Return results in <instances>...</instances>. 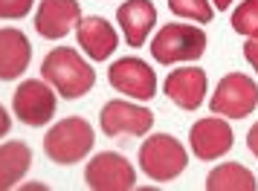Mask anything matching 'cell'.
Here are the masks:
<instances>
[{
	"instance_id": "cell-5",
	"label": "cell",
	"mask_w": 258,
	"mask_h": 191,
	"mask_svg": "<svg viewBox=\"0 0 258 191\" xmlns=\"http://www.w3.org/2000/svg\"><path fill=\"white\" fill-rule=\"evenodd\" d=\"M209 108L226 119H246L258 108V84L244 72H229L218 81Z\"/></svg>"
},
{
	"instance_id": "cell-11",
	"label": "cell",
	"mask_w": 258,
	"mask_h": 191,
	"mask_svg": "<svg viewBox=\"0 0 258 191\" xmlns=\"http://www.w3.org/2000/svg\"><path fill=\"white\" fill-rule=\"evenodd\" d=\"M232 128H229V122L223 119H200L191 125V131H188V145H191V154L198 156V159H221L232 151Z\"/></svg>"
},
{
	"instance_id": "cell-13",
	"label": "cell",
	"mask_w": 258,
	"mask_h": 191,
	"mask_svg": "<svg viewBox=\"0 0 258 191\" xmlns=\"http://www.w3.org/2000/svg\"><path fill=\"white\" fill-rule=\"evenodd\" d=\"M76 38H79V47L87 58L93 61H107L119 47V35L116 29L110 26V21L105 18H82V24L76 26Z\"/></svg>"
},
{
	"instance_id": "cell-15",
	"label": "cell",
	"mask_w": 258,
	"mask_h": 191,
	"mask_svg": "<svg viewBox=\"0 0 258 191\" xmlns=\"http://www.w3.org/2000/svg\"><path fill=\"white\" fill-rule=\"evenodd\" d=\"M116 21L122 26V35L128 47H142L157 24V9L151 0H125L116 12Z\"/></svg>"
},
{
	"instance_id": "cell-21",
	"label": "cell",
	"mask_w": 258,
	"mask_h": 191,
	"mask_svg": "<svg viewBox=\"0 0 258 191\" xmlns=\"http://www.w3.org/2000/svg\"><path fill=\"white\" fill-rule=\"evenodd\" d=\"M244 58L252 64V70L258 72V38H249L244 44Z\"/></svg>"
},
{
	"instance_id": "cell-3",
	"label": "cell",
	"mask_w": 258,
	"mask_h": 191,
	"mask_svg": "<svg viewBox=\"0 0 258 191\" xmlns=\"http://www.w3.org/2000/svg\"><path fill=\"white\" fill-rule=\"evenodd\" d=\"M188 165V154L183 142L171 133H154L140 148V168L154 182H171Z\"/></svg>"
},
{
	"instance_id": "cell-12",
	"label": "cell",
	"mask_w": 258,
	"mask_h": 191,
	"mask_svg": "<svg viewBox=\"0 0 258 191\" xmlns=\"http://www.w3.org/2000/svg\"><path fill=\"white\" fill-rule=\"evenodd\" d=\"M165 96L180 110H198L206 99V72L200 67H177L165 75Z\"/></svg>"
},
{
	"instance_id": "cell-17",
	"label": "cell",
	"mask_w": 258,
	"mask_h": 191,
	"mask_svg": "<svg viewBox=\"0 0 258 191\" xmlns=\"http://www.w3.org/2000/svg\"><path fill=\"white\" fill-rule=\"evenodd\" d=\"M206 188L209 191H255V174L241 162H223V165L212 168L206 177Z\"/></svg>"
},
{
	"instance_id": "cell-22",
	"label": "cell",
	"mask_w": 258,
	"mask_h": 191,
	"mask_svg": "<svg viewBox=\"0 0 258 191\" xmlns=\"http://www.w3.org/2000/svg\"><path fill=\"white\" fill-rule=\"evenodd\" d=\"M9 131H12V116H9V110L0 105V139H3Z\"/></svg>"
},
{
	"instance_id": "cell-23",
	"label": "cell",
	"mask_w": 258,
	"mask_h": 191,
	"mask_svg": "<svg viewBox=\"0 0 258 191\" xmlns=\"http://www.w3.org/2000/svg\"><path fill=\"white\" fill-rule=\"evenodd\" d=\"M246 148L255 154V159H258V122L249 128V133H246Z\"/></svg>"
},
{
	"instance_id": "cell-10",
	"label": "cell",
	"mask_w": 258,
	"mask_h": 191,
	"mask_svg": "<svg viewBox=\"0 0 258 191\" xmlns=\"http://www.w3.org/2000/svg\"><path fill=\"white\" fill-rule=\"evenodd\" d=\"M82 24V3L79 0H41L35 12V32L47 41L70 35Z\"/></svg>"
},
{
	"instance_id": "cell-16",
	"label": "cell",
	"mask_w": 258,
	"mask_h": 191,
	"mask_svg": "<svg viewBox=\"0 0 258 191\" xmlns=\"http://www.w3.org/2000/svg\"><path fill=\"white\" fill-rule=\"evenodd\" d=\"M29 168H32V151L26 142L12 139V142L0 145V191L15 188L26 177Z\"/></svg>"
},
{
	"instance_id": "cell-20",
	"label": "cell",
	"mask_w": 258,
	"mask_h": 191,
	"mask_svg": "<svg viewBox=\"0 0 258 191\" xmlns=\"http://www.w3.org/2000/svg\"><path fill=\"white\" fill-rule=\"evenodd\" d=\"M35 0H0V18L3 21H21L32 12Z\"/></svg>"
},
{
	"instance_id": "cell-8",
	"label": "cell",
	"mask_w": 258,
	"mask_h": 191,
	"mask_svg": "<svg viewBox=\"0 0 258 191\" xmlns=\"http://www.w3.org/2000/svg\"><path fill=\"white\" fill-rule=\"evenodd\" d=\"M107 81L113 90L125 93L128 99L137 102H151L157 96V72L137 55H125L110 64L107 70Z\"/></svg>"
},
{
	"instance_id": "cell-19",
	"label": "cell",
	"mask_w": 258,
	"mask_h": 191,
	"mask_svg": "<svg viewBox=\"0 0 258 191\" xmlns=\"http://www.w3.org/2000/svg\"><path fill=\"white\" fill-rule=\"evenodd\" d=\"M168 9L177 18H188V21H200V24H209L215 15L209 0H168Z\"/></svg>"
},
{
	"instance_id": "cell-24",
	"label": "cell",
	"mask_w": 258,
	"mask_h": 191,
	"mask_svg": "<svg viewBox=\"0 0 258 191\" xmlns=\"http://www.w3.org/2000/svg\"><path fill=\"white\" fill-rule=\"evenodd\" d=\"M212 6H215V9H229L232 0H212Z\"/></svg>"
},
{
	"instance_id": "cell-9",
	"label": "cell",
	"mask_w": 258,
	"mask_h": 191,
	"mask_svg": "<svg viewBox=\"0 0 258 191\" xmlns=\"http://www.w3.org/2000/svg\"><path fill=\"white\" fill-rule=\"evenodd\" d=\"M99 128L105 136L119 139V136H145L154 128V113L142 105H131V102H107L99 116Z\"/></svg>"
},
{
	"instance_id": "cell-14",
	"label": "cell",
	"mask_w": 258,
	"mask_h": 191,
	"mask_svg": "<svg viewBox=\"0 0 258 191\" xmlns=\"http://www.w3.org/2000/svg\"><path fill=\"white\" fill-rule=\"evenodd\" d=\"M32 61V44L26 32L6 26L0 29V81H15L21 78Z\"/></svg>"
},
{
	"instance_id": "cell-6",
	"label": "cell",
	"mask_w": 258,
	"mask_h": 191,
	"mask_svg": "<svg viewBox=\"0 0 258 191\" xmlns=\"http://www.w3.org/2000/svg\"><path fill=\"white\" fill-rule=\"evenodd\" d=\"M12 113L26 128H44L55 116V90L47 81L26 78L12 93Z\"/></svg>"
},
{
	"instance_id": "cell-18",
	"label": "cell",
	"mask_w": 258,
	"mask_h": 191,
	"mask_svg": "<svg viewBox=\"0 0 258 191\" xmlns=\"http://www.w3.org/2000/svg\"><path fill=\"white\" fill-rule=\"evenodd\" d=\"M229 24H232V29L238 35L258 38V0H244V3L232 12Z\"/></svg>"
},
{
	"instance_id": "cell-4",
	"label": "cell",
	"mask_w": 258,
	"mask_h": 191,
	"mask_svg": "<svg viewBox=\"0 0 258 191\" xmlns=\"http://www.w3.org/2000/svg\"><path fill=\"white\" fill-rule=\"evenodd\" d=\"M206 52V32L200 26L188 24H165L151 41V55L160 64H177V61H198Z\"/></svg>"
},
{
	"instance_id": "cell-2",
	"label": "cell",
	"mask_w": 258,
	"mask_h": 191,
	"mask_svg": "<svg viewBox=\"0 0 258 191\" xmlns=\"http://www.w3.org/2000/svg\"><path fill=\"white\" fill-rule=\"evenodd\" d=\"M96 142L93 125L82 116H67V119L55 122L44 136V154L55 162V165H76L90 156Z\"/></svg>"
},
{
	"instance_id": "cell-7",
	"label": "cell",
	"mask_w": 258,
	"mask_h": 191,
	"mask_svg": "<svg viewBox=\"0 0 258 191\" xmlns=\"http://www.w3.org/2000/svg\"><path fill=\"white\" fill-rule=\"evenodd\" d=\"M84 182L93 191H131L137 185V171L122 154L102 151L87 162Z\"/></svg>"
},
{
	"instance_id": "cell-1",
	"label": "cell",
	"mask_w": 258,
	"mask_h": 191,
	"mask_svg": "<svg viewBox=\"0 0 258 191\" xmlns=\"http://www.w3.org/2000/svg\"><path fill=\"white\" fill-rule=\"evenodd\" d=\"M41 75L61 99H70V102L87 96L96 87V70L73 47L49 49L41 61Z\"/></svg>"
}]
</instances>
